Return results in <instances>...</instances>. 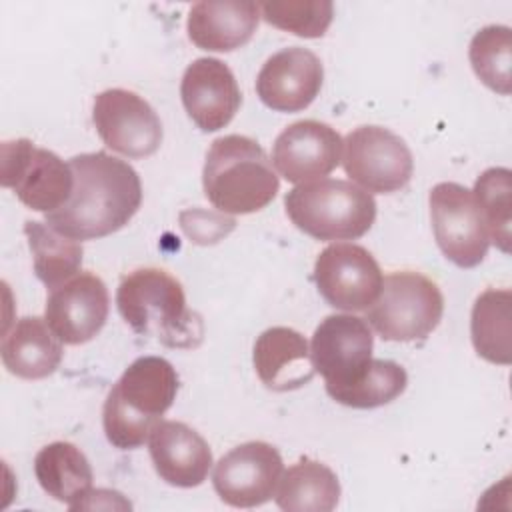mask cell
<instances>
[{
    "instance_id": "2e32d148",
    "label": "cell",
    "mask_w": 512,
    "mask_h": 512,
    "mask_svg": "<svg viewBox=\"0 0 512 512\" xmlns=\"http://www.w3.org/2000/svg\"><path fill=\"white\" fill-rule=\"evenodd\" d=\"M324 66L302 46L282 48L272 54L256 76V94L276 112H300L320 94Z\"/></svg>"
},
{
    "instance_id": "6da1fadb",
    "label": "cell",
    "mask_w": 512,
    "mask_h": 512,
    "mask_svg": "<svg viewBox=\"0 0 512 512\" xmlns=\"http://www.w3.org/2000/svg\"><path fill=\"white\" fill-rule=\"evenodd\" d=\"M74 186L70 198L46 214V224L72 240H94L124 228L142 204L138 172L108 152L70 158Z\"/></svg>"
},
{
    "instance_id": "4316f807",
    "label": "cell",
    "mask_w": 512,
    "mask_h": 512,
    "mask_svg": "<svg viewBox=\"0 0 512 512\" xmlns=\"http://www.w3.org/2000/svg\"><path fill=\"white\" fill-rule=\"evenodd\" d=\"M406 384L408 376L400 364L392 360L372 358L368 372L358 382L326 392L338 404L366 410L390 404L406 390Z\"/></svg>"
},
{
    "instance_id": "30bf717a",
    "label": "cell",
    "mask_w": 512,
    "mask_h": 512,
    "mask_svg": "<svg viewBox=\"0 0 512 512\" xmlns=\"http://www.w3.org/2000/svg\"><path fill=\"white\" fill-rule=\"evenodd\" d=\"M382 270L376 258L358 244L326 246L314 264V282L320 296L338 310L358 312L374 304L382 288Z\"/></svg>"
},
{
    "instance_id": "f1b7e54d",
    "label": "cell",
    "mask_w": 512,
    "mask_h": 512,
    "mask_svg": "<svg viewBox=\"0 0 512 512\" xmlns=\"http://www.w3.org/2000/svg\"><path fill=\"white\" fill-rule=\"evenodd\" d=\"M260 16L300 38H320L334 18V4L328 0H272L262 2Z\"/></svg>"
},
{
    "instance_id": "ffe728a7",
    "label": "cell",
    "mask_w": 512,
    "mask_h": 512,
    "mask_svg": "<svg viewBox=\"0 0 512 512\" xmlns=\"http://www.w3.org/2000/svg\"><path fill=\"white\" fill-rule=\"evenodd\" d=\"M260 6L256 2H196L188 12V38L202 50L232 52L256 32Z\"/></svg>"
},
{
    "instance_id": "603a6c76",
    "label": "cell",
    "mask_w": 512,
    "mask_h": 512,
    "mask_svg": "<svg viewBox=\"0 0 512 512\" xmlns=\"http://www.w3.org/2000/svg\"><path fill=\"white\" fill-rule=\"evenodd\" d=\"M274 500L286 512H330L340 500V482L326 464L302 458L282 474Z\"/></svg>"
},
{
    "instance_id": "8fae6325",
    "label": "cell",
    "mask_w": 512,
    "mask_h": 512,
    "mask_svg": "<svg viewBox=\"0 0 512 512\" xmlns=\"http://www.w3.org/2000/svg\"><path fill=\"white\" fill-rule=\"evenodd\" d=\"M374 336L364 318L330 314L314 330L310 356L326 390L358 382L370 368Z\"/></svg>"
},
{
    "instance_id": "ba28073f",
    "label": "cell",
    "mask_w": 512,
    "mask_h": 512,
    "mask_svg": "<svg viewBox=\"0 0 512 512\" xmlns=\"http://www.w3.org/2000/svg\"><path fill=\"white\" fill-rule=\"evenodd\" d=\"M342 166L362 190L392 194L410 182L414 160L408 144L392 130L358 126L344 138Z\"/></svg>"
},
{
    "instance_id": "d6986e66",
    "label": "cell",
    "mask_w": 512,
    "mask_h": 512,
    "mask_svg": "<svg viewBox=\"0 0 512 512\" xmlns=\"http://www.w3.org/2000/svg\"><path fill=\"white\" fill-rule=\"evenodd\" d=\"M254 368L260 382L274 392L306 386L316 368L306 338L288 326H272L254 342Z\"/></svg>"
},
{
    "instance_id": "7a4b0ae2",
    "label": "cell",
    "mask_w": 512,
    "mask_h": 512,
    "mask_svg": "<svg viewBox=\"0 0 512 512\" xmlns=\"http://www.w3.org/2000/svg\"><path fill=\"white\" fill-rule=\"evenodd\" d=\"M178 384V374L166 358H136L104 400L102 426L108 442L120 450L140 448L176 400Z\"/></svg>"
},
{
    "instance_id": "83f0119b",
    "label": "cell",
    "mask_w": 512,
    "mask_h": 512,
    "mask_svg": "<svg viewBox=\"0 0 512 512\" xmlns=\"http://www.w3.org/2000/svg\"><path fill=\"white\" fill-rule=\"evenodd\" d=\"M510 192H512V172L508 168L496 166L484 170L474 184V200L484 218L490 242H494L502 252H510Z\"/></svg>"
},
{
    "instance_id": "44dd1931",
    "label": "cell",
    "mask_w": 512,
    "mask_h": 512,
    "mask_svg": "<svg viewBox=\"0 0 512 512\" xmlns=\"http://www.w3.org/2000/svg\"><path fill=\"white\" fill-rule=\"evenodd\" d=\"M4 368L24 380H40L56 372L62 362V342L46 320L24 316L4 330L2 336Z\"/></svg>"
},
{
    "instance_id": "e0dca14e",
    "label": "cell",
    "mask_w": 512,
    "mask_h": 512,
    "mask_svg": "<svg viewBox=\"0 0 512 512\" xmlns=\"http://www.w3.org/2000/svg\"><path fill=\"white\" fill-rule=\"evenodd\" d=\"M180 96L190 120L202 132H216L228 126L242 104L232 70L218 58H196L188 64Z\"/></svg>"
},
{
    "instance_id": "8992f818",
    "label": "cell",
    "mask_w": 512,
    "mask_h": 512,
    "mask_svg": "<svg viewBox=\"0 0 512 512\" xmlns=\"http://www.w3.org/2000/svg\"><path fill=\"white\" fill-rule=\"evenodd\" d=\"M444 298L434 280L420 272H392L372 306L366 308L368 324L382 340H424L442 320Z\"/></svg>"
},
{
    "instance_id": "cb8c5ba5",
    "label": "cell",
    "mask_w": 512,
    "mask_h": 512,
    "mask_svg": "<svg viewBox=\"0 0 512 512\" xmlns=\"http://www.w3.org/2000/svg\"><path fill=\"white\" fill-rule=\"evenodd\" d=\"M470 336L484 360L502 366L512 362V292L508 288H488L476 298Z\"/></svg>"
},
{
    "instance_id": "f546056e",
    "label": "cell",
    "mask_w": 512,
    "mask_h": 512,
    "mask_svg": "<svg viewBox=\"0 0 512 512\" xmlns=\"http://www.w3.org/2000/svg\"><path fill=\"white\" fill-rule=\"evenodd\" d=\"M180 226L184 234L192 238V242L214 244L234 230L236 220L222 212L218 214V212H206L200 208H190L180 212Z\"/></svg>"
},
{
    "instance_id": "484cf974",
    "label": "cell",
    "mask_w": 512,
    "mask_h": 512,
    "mask_svg": "<svg viewBox=\"0 0 512 512\" xmlns=\"http://www.w3.org/2000/svg\"><path fill=\"white\" fill-rule=\"evenodd\" d=\"M468 58L474 74L494 92H512V32L508 26L490 24L478 30L470 42Z\"/></svg>"
},
{
    "instance_id": "7402d4cb",
    "label": "cell",
    "mask_w": 512,
    "mask_h": 512,
    "mask_svg": "<svg viewBox=\"0 0 512 512\" xmlns=\"http://www.w3.org/2000/svg\"><path fill=\"white\" fill-rule=\"evenodd\" d=\"M34 474L42 490L70 510L92 490V466L84 452L72 442L46 444L34 458Z\"/></svg>"
},
{
    "instance_id": "4fadbf2b",
    "label": "cell",
    "mask_w": 512,
    "mask_h": 512,
    "mask_svg": "<svg viewBox=\"0 0 512 512\" xmlns=\"http://www.w3.org/2000/svg\"><path fill=\"white\" fill-rule=\"evenodd\" d=\"M282 470L280 452L268 442L252 440L232 448L218 460L212 484L228 506L254 508L272 500Z\"/></svg>"
},
{
    "instance_id": "52a82bcc",
    "label": "cell",
    "mask_w": 512,
    "mask_h": 512,
    "mask_svg": "<svg viewBox=\"0 0 512 512\" xmlns=\"http://www.w3.org/2000/svg\"><path fill=\"white\" fill-rule=\"evenodd\" d=\"M0 184L36 212L58 210L72 192L70 164L28 138L4 140L0 146Z\"/></svg>"
},
{
    "instance_id": "9a60e30c",
    "label": "cell",
    "mask_w": 512,
    "mask_h": 512,
    "mask_svg": "<svg viewBox=\"0 0 512 512\" xmlns=\"http://www.w3.org/2000/svg\"><path fill=\"white\" fill-rule=\"evenodd\" d=\"M342 136L318 120H298L286 126L274 140L272 164L278 174L304 184L328 176L342 162Z\"/></svg>"
},
{
    "instance_id": "277c9868",
    "label": "cell",
    "mask_w": 512,
    "mask_h": 512,
    "mask_svg": "<svg viewBox=\"0 0 512 512\" xmlns=\"http://www.w3.org/2000/svg\"><path fill=\"white\" fill-rule=\"evenodd\" d=\"M202 186L218 212L252 214L274 200L280 180L256 140L228 134L212 142L202 170Z\"/></svg>"
},
{
    "instance_id": "5bb4252c",
    "label": "cell",
    "mask_w": 512,
    "mask_h": 512,
    "mask_svg": "<svg viewBox=\"0 0 512 512\" xmlns=\"http://www.w3.org/2000/svg\"><path fill=\"white\" fill-rule=\"evenodd\" d=\"M110 298L106 284L92 272H78L56 286L44 308V320L62 344L92 340L106 324Z\"/></svg>"
},
{
    "instance_id": "5b68a950",
    "label": "cell",
    "mask_w": 512,
    "mask_h": 512,
    "mask_svg": "<svg viewBox=\"0 0 512 512\" xmlns=\"http://www.w3.org/2000/svg\"><path fill=\"white\" fill-rule=\"evenodd\" d=\"M292 224L316 240H356L376 218V200L348 180L320 178L294 186L284 196Z\"/></svg>"
},
{
    "instance_id": "9c48e42d",
    "label": "cell",
    "mask_w": 512,
    "mask_h": 512,
    "mask_svg": "<svg viewBox=\"0 0 512 512\" xmlns=\"http://www.w3.org/2000/svg\"><path fill=\"white\" fill-rule=\"evenodd\" d=\"M430 218L438 248L460 268L478 266L490 236L472 190L456 182H440L430 190Z\"/></svg>"
},
{
    "instance_id": "d4e9b609",
    "label": "cell",
    "mask_w": 512,
    "mask_h": 512,
    "mask_svg": "<svg viewBox=\"0 0 512 512\" xmlns=\"http://www.w3.org/2000/svg\"><path fill=\"white\" fill-rule=\"evenodd\" d=\"M24 234L34 260V272L40 282L54 290L78 274L82 264V244L56 232L50 224L38 220L24 222Z\"/></svg>"
},
{
    "instance_id": "ac0fdd59",
    "label": "cell",
    "mask_w": 512,
    "mask_h": 512,
    "mask_svg": "<svg viewBox=\"0 0 512 512\" xmlns=\"http://www.w3.org/2000/svg\"><path fill=\"white\" fill-rule=\"evenodd\" d=\"M148 448L156 474L170 486H200L210 472L208 442L184 422L160 420L148 436Z\"/></svg>"
},
{
    "instance_id": "7c38bea8",
    "label": "cell",
    "mask_w": 512,
    "mask_h": 512,
    "mask_svg": "<svg viewBox=\"0 0 512 512\" xmlns=\"http://www.w3.org/2000/svg\"><path fill=\"white\" fill-rule=\"evenodd\" d=\"M92 122L102 142L126 158H146L162 144V122L136 92L110 88L94 98Z\"/></svg>"
},
{
    "instance_id": "3957f363",
    "label": "cell",
    "mask_w": 512,
    "mask_h": 512,
    "mask_svg": "<svg viewBox=\"0 0 512 512\" xmlns=\"http://www.w3.org/2000/svg\"><path fill=\"white\" fill-rule=\"evenodd\" d=\"M116 306L126 324L170 348H194L204 336L202 318L188 310L182 284L160 268H138L122 276Z\"/></svg>"
}]
</instances>
